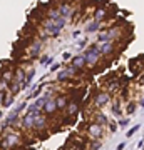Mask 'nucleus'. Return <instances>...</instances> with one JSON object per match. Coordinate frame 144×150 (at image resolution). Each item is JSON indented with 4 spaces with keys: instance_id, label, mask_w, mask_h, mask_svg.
I'll return each instance as SVG.
<instances>
[{
    "instance_id": "nucleus-1",
    "label": "nucleus",
    "mask_w": 144,
    "mask_h": 150,
    "mask_svg": "<svg viewBox=\"0 0 144 150\" xmlns=\"http://www.w3.org/2000/svg\"><path fill=\"white\" fill-rule=\"evenodd\" d=\"M4 139L0 140V147L4 149H12V147H20L22 145V139H20V134L17 132H5Z\"/></svg>"
},
{
    "instance_id": "nucleus-2",
    "label": "nucleus",
    "mask_w": 144,
    "mask_h": 150,
    "mask_svg": "<svg viewBox=\"0 0 144 150\" xmlns=\"http://www.w3.org/2000/svg\"><path fill=\"white\" fill-rule=\"evenodd\" d=\"M84 55H85V62H87V65L94 67V65L99 62V59H101L102 54H101V48H99L96 43H94V45H91V47L85 50Z\"/></svg>"
},
{
    "instance_id": "nucleus-3",
    "label": "nucleus",
    "mask_w": 144,
    "mask_h": 150,
    "mask_svg": "<svg viewBox=\"0 0 144 150\" xmlns=\"http://www.w3.org/2000/svg\"><path fill=\"white\" fill-rule=\"evenodd\" d=\"M42 28H44V33L49 35V37H57V35H60V32H62V27H59V25L55 23V20H52V18L44 20Z\"/></svg>"
},
{
    "instance_id": "nucleus-4",
    "label": "nucleus",
    "mask_w": 144,
    "mask_h": 150,
    "mask_svg": "<svg viewBox=\"0 0 144 150\" xmlns=\"http://www.w3.org/2000/svg\"><path fill=\"white\" fill-rule=\"evenodd\" d=\"M102 127H104V125H101V123L91 122L87 125V135H89L91 139H101L102 134H104V129H102Z\"/></svg>"
},
{
    "instance_id": "nucleus-5",
    "label": "nucleus",
    "mask_w": 144,
    "mask_h": 150,
    "mask_svg": "<svg viewBox=\"0 0 144 150\" xmlns=\"http://www.w3.org/2000/svg\"><path fill=\"white\" fill-rule=\"evenodd\" d=\"M75 74H77V69H75L74 65H70V67L60 70L59 74H57V82H69V79H72Z\"/></svg>"
},
{
    "instance_id": "nucleus-6",
    "label": "nucleus",
    "mask_w": 144,
    "mask_h": 150,
    "mask_svg": "<svg viewBox=\"0 0 144 150\" xmlns=\"http://www.w3.org/2000/svg\"><path fill=\"white\" fill-rule=\"evenodd\" d=\"M20 125L24 130H35V117H34V113L27 112L20 120Z\"/></svg>"
},
{
    "instance_id": "nucleus-7",
    "label": "nucleus",
    "mask_w": 144,
    "mask_h": 150,
    "mask_svg": "<svg viewBox=\"0 0 144 150\" xmlns=\"http://www.w3.org/2000/svg\"><path fill=\"white\" fill-rule=\"evenodd\" d=\"M111 102V93L109 92H99L97 95H94V105L96 107H104V105H107V103Z\"/></svg>"
},
{
    "instance_id": "nucleus-8",
    "label": "nucleus",
    "mask_w": 144,
    "mask_h": 150,
    "mask_svg": "<svg viewBox=\"0 0 144 150\" xmlns=\"http://www.w3.org/2000/svg\"><path fill=\"white\" fill-rule=\"evenodd\" d=\"M57 110H59V107H57V98H54V97H50L47 102H45V105L42 107V112L47 113V115H52Z\"/></svg>"
},
{
    "instance_id": "nucleus-9",
    "label": "nucleus",
    "mask_w": 144,
    "mask_h": 150,
    "mask_svg": "<svg viewBox=\"0 0 144 150\" xmlns=\"http://www.w3.org/2000/svg\"><path fill=\"white\" fill-rule=\"evenodd\" d=\"M101 54L104 55V57H109V55L114 54V48H116V45H114V42L112 40H107V42L101 43Z\"/></svg>"
},
{
    "instance_id": "nucleus-10",
    "label": "nucleus",
    "mask_w": 144,
    "mask_h": 150,
    "mask_svg": "<svg viewBox=\"0 0 144 150\" xmlns=\"http://www.w3.org/2000/svg\"><path fill=\"white\" fill-rule=\"evenodd\" d=\"M70 65H74L77 70L84 69L85 65H87V62H85V55L80 54V55H75V57H72V59H70Z\"/></svg>"
},
{
    "instance_id": "nucleus-11",
    "label": "nucleus",
    "mask_w": 144,
    "mask_h": 150,
    "mask_svg": "<svg viewBox=\"0 0 144 150\" xmlns=\"http://www.w3.org/2000/svg\"><path fill=\"white\" fill-rule=\"evenodd\" d=\"M40 50H42V40H34V43L30 45V59H37Z\"/></svg>"
},
{
    "instance_id": "nucleus-12",
    "label": "nucleus",
    "mask_w": 144,
    "mask_h": 150,
    "mask_svg": "<svg viewBox=\"0 0 144 150\" xmlns=\"http://www.w3.org/2000/svg\"><path fill=\"white\" fill-rule=\"evenodd\" d=\"M59 10H60V15L65 17L67 20H70V17H72V7H70L67 2H62V4H60Z\"/></svg>"
},
{
    "instance_id": "nucleus-13",
    "label": "nucleus",
    "mask_w": 144,
    "mask_h": 150,
    "mask_svg": "<svg viewBox=\"0 0 144 150\" xmlns=\"http://www.w3.org/2000/svg\"><path fill=\"white\" fill-rule=\"evenodd\" d=\"M47 129V118L44 117L42 113L35 115V130H44Z\"/></svg>"
},
{
    "instance_id": "nucleus-14",
    "label": "nucleus",
    "mask_w": 144,
    "mask_h": 150,
    "mask_svg": "<svg viewBox=\"0 0 144 150\" xmlns=\"http://www.w3.org/2000/svg\"><path fill=\"white\" fill-rule=\"evenodd\" d=\"M92 120H94V122H97V123H101V125H109V118H107L102 112H99V110H97V112L94 113Z\"/></svg>"
},
{
    "instance_id": "nucleus-15",
    "label": "nucleus",
    "mask_w": 144,
    "mask_h": 150,
    "mask_svg": "<svg viewBox=\"0 0 144 150\" xmlns=\"http://www.w3.org/2000/svg\"><path fill=\"white\" fill-rule=\"evenodd\" d=\"M34 75H35V69H34V67H30V69H29V72L25 74V80H24V83H22V88H27V87L30 85Z\"/></svg>"
},
{
    "instance_id": "nucleus-16",
    "label": "nucleus",
    "mask_w": 144,
    "mask_h": 150,
    "mask_svg": "<svg viewBox=\"0 0 144 150\" xmlns=\"http://www.w3.org/2000/svg\"><path fill=\"white\" fill-rule=\"evenodd\" d=\"M9 90L12 92V93H14V95H17V93H19V92L22 90V83L19 80H17V79H14V80L10 82V87H9Z\"/></svg>"
},
{
    "instance_id": "nucleus-17",
    "label": "nucleus",
    "mask_w": 144,
    "mask_h": 150,
    "mask_svg": "<svg viewBox=\"0 0 144 150\" xmlns=\"http://www.w3.org/2000/svg\"><path fill=\"white\" fill-rule=\"evenodd\" d=\"M14 98H15V95H14L10 90H7V92H5V98H4V103H2V107H4V108L10 107L12 102H14Z\"/></svg>"
},
{
    "instance_id": "nucleus-18",
    "label": "nucleus",
    "mask_w": 144,
    "mask_h": 150,
    "mask_svg": "<svg viewBox=\"0 0 144 150\" xmlns=\"http://www.w3.org/2000/svg\"><path fill=\"white\" fill-rule=\"evenodd\" d=\"M99 27H101V22H99V20H92L91 23L85 27V32H87V33H94V32L99 30Z\"/></svg>"
},
{
    "instance_id": "nucleus-19",
    "label": "nucleus",
    "mask_w": 144,
    "mask_h": 150,
    "mask_svg": "<svg viewBox=\"0 0 144 150\" xmlns=\"http://www.w3.org/2000/svg\"><path fill=\"white\" fill-rule=\"evenodd\" d=\"M14 74H15V77H14V79H17V80L20 82V83H24V80H25V70L24 69H15V72H14Z\"/></svg>"
},
{
    "instance_id": "nucleus-20",
    "label": "nucleus",
    "mask_w": 144,
    "mask_h": 150,
    "mask_svg": "<svg viewBox=\"0 0 144 150\" xmlns=\"http://www.w3.org/2000/svg\"><path fill=\"white\" fill-rule=\"evenodd\" d=\"M106 15H107V12L104 10V8H97V10L94 12V20H99V22H102L104 18H106Z\"/></svg>"
},
{
    "instance_id": "nucleus-21",
    "label": "nucleus",
    "mask_w": 144,
    "mask_h": 150,
    "mask_svg": "<svg viewBox=\"0 0 144 150\" xmlns=\"http://www.w3.org/2000/svg\"><path fill=\"white\" fill-rule=\"evenodd\" d=\"M59 17H60V10H59V8H49V10H47V18L57 20Z\"/></svg>"
},
{
    "instance_id": "nucleus-22",
    "label": "nucleus",
    "mask_w": 144,
    "mask_h": 150,
    "mask_svg": "<svg viewBox=\"0 0 144 150\" xmlns=\"http://www.w3.org/2000/svg\"><path fill=\"white\" fill-rule=\"evenodd\" d=\"M77 112H79V105H77V103H69V105H67V113H69L70 117H74V115H77Z\"/></svg>"
},
{
    "instance_id": "nucleus-23",
    "label": "nucleus",
    "mask_w": 144,
    "mask_h": 150,
    "mask_svg": "<svg viewBox=\"0 0 144 150\" xmlns=\"http://www.w3.org/2000/svg\"><path fill=\"white\" fill-rule=\"evenodd\" d=\"M123 82H119V80H114V82H111L109 85H107V92L109 93H114V92H117V88H119V85H121Z\"/></svg>"
},
{
    "instance_id": "nucleus-24",
    "label": "nucleus",
    "mask_w": 144,
    "mask_h": 150,
    "mask_svg": "<svg viewBox=\"0 0 144 150\" xmlns=\"http://www.w3.org/2000/svg\"><path fill=\"white\" fill-rule=\"evenodd\" d=\"M112 115H116V117H121L123 115V110H121V105H119V100H116V103L112 105Z\"/></svg>"
},
{
    "instance_id": "nucleus-25",
    "label": "nucleus",
    "mask_w": 144,
    "mask_h": 150,
    "mask_svg": "<svg viewBox=\"0 0 144 150\" xmlns=\"http://www.w3.org/2000/svg\"><path fill=\"white\" fill-rule=\"evenodd\" d=\"M107 40H111V38H109V33H107V30H104V32H101L99 35H97V42H99V43H104V42H107Z\"/></svg>"
},
{
    "instance_id": "nucleus-26",
    "label": "nucleus",
    "mask_w": 144,
    "mask_h": 150,
    "mask_svg": "<svg viewBox=\"0 0 144 150\" xmlns=\"http://www.w3.org/2000/svg\"><path fill=\"white\" fill-rule=\"evenodd\" d=\"M9 87H10V82H9V80H5L4 77H0V90L7 92V90H9Z\"/></svg>"
},
{
    "instance_id": "nucleus-27",
    "label": "nucleus",
    "mask_w": 144,
    "mask_h": 150,
    "mask_svg": "<svg viewBox=\"0 0 144 150\" xmlns=\"http://www.w3.org/2000/svg\"><path fill=\"white\" fill-rule=\"evenodd\" d=\"M102 147V142L99 139H92V142L89 144V149H101Z\"/></svg>"
},
{
    "instance_id": "nucleus-28",
    "label": "nucleus",
    "mask_w": 144,
    "mask_h": 150,
    "mask_svg": "<svg viewBox=\"0 0 144 150\" xmlns=\"http://www.w3.org/2000/svg\"><path fill=\"white\" fill-rule=\"evenodd\" d=\"M57 107L59 108L67 107V98H65V97H59V98H57Z\"/></svg>"
},
{
    "instance_id": "nucleus-29",
    "label": "nucleus",
    "mask_w": 144,
    "mask_h": 150,
    "mask_svg": "<svg viewBox=\"0 0 144 150\" xmlns=\"http://www.w3.org/2000/svg\"><path fill=\"white\" fill-rule=\"evenodd\" d=\"M107 33H109V38L112 40V38H116V37L119 35V28H116V27H114V28H109V30H107Z\"/></svg>"
},
{
    "instance_id": "nucleus-30",
    "label": "nucleus",
    "mask_w": 144,
    "mask_h": 150,
    "mask_svg": "<svg viewBox=\"0 0 144 150\" xmlns=\"http://www.w3.org/2000/svg\"><path fill=\"white\" fill-rule=\"evenodd\" d=\"M129 122H131L129 118H121V120H119V122H117V125H119V127H121V129H126V127H128V125H129Z\"/></svg>"
},
{
    "instance_id": "nucleus-31",
    "label": "nucleus",
    "mask_w": 144,
    "mask_h": 150,
    "mask_svg": "<svg viewBox=\"0 0 144 150\" xmlns=\"http://www.w3.org/2000/svg\"><path fill=\"white\" fill-rule=\"evenodd\" d=\"M139 129H141V125H139V123H136V125H134L133 129H129V132H128V137H133V135L136 134V132H138Z\"/></svg>"
},
{
    "instance_id": "nucleus-32",
    "label": "nucleus",
    "mask_w": 144,
    "mask_h": 150,
    "mask_svg": "<svg viewBox=\"0 0 144 150\" xmlns=\"http://www.w3.org/2000/svg\"><path fill=\"white\" fill-rule=\"evenodd\" d=\"M85 45H87V38H80V40H77V48H84Z\"/></svg>"
},
{
    "instance_id": "nucleus-33",
    "label": "nucleus",
    "mask_w": 144,
    "mask_h": 150,
    "mask_svg": "<svg viewBox=\"0 0 144 150\" xmlns=\"http://www.w3.org/2000/svg\"><path fill=\"white\" fill-rule=\"evenodd\" d=\"M50 62H52V57H47V55H45V57H42V59H40V64H42V65H49V64H50Z\"/></svg>"
},
{
    "instance_id": "nucleus-34",
    "label": "nucleus",
    "mask_w": 144,
    "mask_h": 150,
    "mask_svg": "<svg viewBox=\"0 0 144 150\" xmlns=\"http://www.w3.org/2000/svg\"><path fill=\"white\" fill-rule=\"evenodd\" d=\"M134 110H136V105H134V103H129L128 108H126V112H128L129 115H131V113H134Z\"/></svg>"
},
{
    "instance_id": "nucleus-35",
    "label": "nucleus",
    "mask_w": 144,
    "mask_h": 150,
    "mask_svg": "<svg viewBox=\"0 0 144 150\" xmlns=\"http://www.w3.org/2000/svg\"><path fill=\"white\" fill-rule=\"evenodd\" d=\"M117 123H114V122H109V130H111L112 134H114V132H116V130H117Z\"/></svg>"
},
{
    "instance_id": "nucleus-36",
    "label": "nucleus",
    "mask_w": 144,
    "mask_h": 150,
    "mask_svg": "<svg viewBox=\"0 0 144 150\" xmlns=\"http://www.w3.org/2000/svg\"><path fill=\"white\" fill-rule=\"evenodd\" d=\"M4 98H5V92H4V90H0V105L4 103Z\"/></svg>"
},
{
    "instance_id": "nucleus-37",
    "label": "nucleus",
    "mask_w": 144,
    "mask_h": 150,
    "mask_svg": "<svg viewBox=\"0 0 144 150\" xmlns=\"http://www.w3.org/2000/svg\"><path fill=\"white\" fill-rule=\"evenodd\" d=\"M59 67H60V64H54L52 67H50V72H55V70H59Z\"/></svg>"
},
{
    "instance_id": "nucleus-38",
    "label": "nucleus",
    "mask_w": 144,
    "mask_h": 150,
    "mask_svg": "<svg viewBox=\"0 0 144 150\" xmlns=\"http://www.w3.org/2000/svg\"><path fill=\"white\" fill-rule=\"evenodd\" d=\"M62 57H64V60H70V59H72L69 52H64V54H62Z\"/></svg>"
},
{
    "instance_id": "nucleus-39",
    "label": "nucleus",
    "mask_w": 144,
    "mask_h": 150,
    "mask_svg": "<svg viewBox=\"0 0 144 150\" xmlns=\"http://www.w3.org/2000/svg\"><path fill=\"white\" fill-rule=\"evenodd\" d=\"M117 149H119V150L126 149V142H123V144H119V145H117Z\"/></svg>"
},
{
    "instance_id": "nucleus-40",
    "label": "nucleus",
    "mask_w": 144,
    "mask_h": 150,
    "mask_svg": "<svg viewBox=\"0 0 144 150\" xmlns=\"http://www.w3.org/2000/svg\"><path fill=\"white\" fill-rule=\"evenodd\" d=\"M139 103H141V107H144V98H143V100H141Z\"/></svg>"
},
{
    "instance_id": "nucleus-41",
    "label": "nucleus",
    "mask_w": 144,
    "mask_h": 150,
    "mask_svg": "<svg viewBox=\"0 0 144 150\" xmlns=\"http://www.w3.org/2000/svg\"><path fill=\"white\" fill-rule=\"evenodd\" d=\"M0 118H2V110H0Z\"/></svg>"
}]
</instances>
